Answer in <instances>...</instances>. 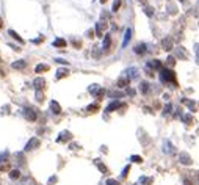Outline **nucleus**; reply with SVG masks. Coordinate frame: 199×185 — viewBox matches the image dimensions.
<instances>
[{"instance_id":"1","label":"nucleus","mask_w":199,"mask_h":185,"mask_svg":"<svg viewBox=\"0 0 199 185\" xmlns=\"http://www.w3.org/2000/svg\"><path fill=\"white\" fill-rule=\"evenodd\" d=\"M160 82L172 83V86H176V74L172 72V69H160Z\"/></svg>"},{"instance_id":"2","label":"nucleus","mask_w":199,"mask_h":185,"mask_svg":"<svg viewBox=\"0 0 199 185\" xmlns=\"http://www.w3.org/2000/svg\"><path fill=\"white\" fill-rule=\"evenodd\" d=\"M22 115H24V118L28 121V122H35V121L38 119V113H36L33 108H30V107L22 110Z\"/></svg>"},{"instance_id":"3","label":"nucleus","mask_w":199,"mask_h":185,"mask_svg":"<svg viewBox=\"0 0 199 185\" xmlns=\"http://www.w3.org/2000/svg\"><path fill=\"white\" fill-rule=\"evenodd\" d=\"M39 144H41V141H39V138H30L28 141H27V144H25V147L24 149L25 151H33V149H36V147H39Z\"/></svg>"},{"instance_id":"4","label":"nucleus","mask_w":199,"mask_h":185,"mask_svg":"<svg viewBox=\"0 0 199 185\" xmlns=\"http://www.w3.org/2000/svg\"><path fill=\"white\" fill-rule=\"evenodd\" d=\"M179 162H180L182 165H187V166H188V165L193 163V160H191V157L188 155L187 152H180V154H179Z\"/></svg>"},{"instance_id":"5","label":"nucleus","mask_w":199,"mask_h":185,"mask_svg":"<svg viewBox=\"0 0 199 185\" xmlns=\"http://www.w3.org/2000/svg\"><path fill=\"white\" fill-rule=\"evenodd\" d=\"M163 152L170 154V155H174V154L177 152V151H176V147L172 146L170 141H163Z\"/></svg>"},{"instance_id":"6","label":"nucleus","mask_w":199,"mask_h":185,"mask_svg":"<svg viewBox=\"0 0 199 185\" xmlns=\"http://www.w3.org/2000/svg\"><path fill=\"white\" fill-rule=\"evenodd\" d=\"M33 86H35L36 91H41V89L46 86V80L42 79V77H38V79L33 80Z\"/></svg>"},{"instance_id":"7","label":"nucleus","mask_w":199,"mask_h":185,"mask_svg":"<svg viewBox=\"0 0 199 185\" xmlns=\"http://www.w3.org/2000/svg\"><path fill=\"white\" fill-rule=\"evenodd\" d=\"M121 107H125V104H121L119 100H113L107 105V112H115V110L121 108Z\"/></svg>"},{"instance_id":"8","label":"nucleus","mask_w":199,"mask_h":185,"mask_svg":"<svg viewBox=\"0 0 199 185\" xmlns=\"http://www.w3.org/2000/svg\"><path fill=\"white\" fill-rule=\"evenodd\" d=\"M72 138L71 132H68V130H63L61 133H60V137L57 138V143H64V141H69Z\"/></svg>"},{"instance_id":"9","label":"nucleus","mask_w":199,"mask_h":185,"mask_svg":"<svg viewBox=\"0 0 199 185\" xmlns=\"http://www.w3.org/2000/svg\"><path fill=\"white\" fill-rule=\"evenodd\" d=\"M107 22H97L96 24V35L97 36H102L104 35V30H107Z\"/></svg>"},{"instance_id":"10","label":"nucleus","mask_w":199,"mask_h":185,"mask_svg":"<svg viewBox=\"0 0 199 185\" xmlns=\"http://www.w3.org/2000/svg\"><path fill=\"white\" fill-rule=\"evenodd\" d=\"M25 66H27V63H25L24 60H17V61H13L11 63V68L16 69V71H22Z\"/></svg>"},{"instance_id":"11","label":"nucleus","mask_w":199,"mask_h":185,"mask_svg":"<svg viewBox=\"0 0 199 185\" xmlns=\"http://www.w3.org/2000/svg\"><path fill=\"white\" fill-rule=\"evenodd\" d=\"M125 77H127L129 80H132V79H138V69L137 68H129L127 71H125Z\"/></svg>"},{"instance_id":"12","label":"nucleus","mask_w":199,"mask_h":185,"mask_svg":"<svg viewBox=\"0 0 199 185\" xmlns=\"http://www.w3.org/2000/svg\"><path fill=\"white\" fill-rule=\"evenodd\" d=\"M94 165H96V166L99 168V171H101L102 174H110V171H108V168L105 166V165L102 163V162H101V160H99V159H96V160H94Z\"/></svg>"},{"instance_id":"13","label":"nucleus","mask_w":199,"mask_h":185,"mask_svg":"<svg viewBox=\"0 0 199 185\" xmlns=\"http://www.w3.org/2000/svg\"><path fill=\"white\" fill-rule=\"evenodd\" d=\"M146 66H149L152 71H160L161 69V63L158 61V60H151V61H149Z\"/></svg>"},{"instance_id":"14","label":"nucleus","mask_w":199,"mask_h":185,"mask_svg":"<svg viewBox=\"0 0 199 185\" xmlns=\"http://www.w3.org/2000/svg\"><path fill=\"white\" fill-rule=\"evenodd\" d=\"M50 110H52V113H55V115H60V113H61V107H60V104L57 100H50Z\"/></svg>"},{"instance_id":"15","label":"nucleus","mask_w":199,"mask_h":185,"mask_svg":"<svg viewBox=\"0 0 199 185\" xmlns=\"http://www.w3.org/2000/svg\"><path fill=\"white\" fill-rule=\"evenodd\" d=\"M110 46H111V36H110V33H107L105 38H104V42H102V49L108 50V49H110Z\"/></svg>"},{"instance_id":"16","label":"nucleus","mask_w":199,"mask_h":185,"mask_svg":"<svg viewBox=\"0 0 199 185\" xmlns=\"http://www.w3.org/2000/svg\"><path fill=\"white\" fill-rule=\"evenodd\" d=\"M146 50H147V49H146V44H144V42H141V44H137V46L133 47V52L138 53V55H143V53H146Z\"/></svg>"},{"instance_id":"17","label":"nucleus","mask_w":199,"mask_h":185,"mask_svg":"<svg viewBox=\"0 0 199 185\" xmlns=\"http://www.w3.org/2000/svg\"><path fill=\"white\" fill-rule=\"evenodd\" d=\"M161 47H163L165 50H171L172 49V39L171 38H165L163 41H161Z\"/></svg>"},{"instance_id":"18","label":"nucleus","mask_w":199,"mask_h":185,"mask_svg":"<svg viewBox=\"0 0 199 185\" xmlns=\"http://www.w3.org/2000/svg\"><path fill=\"white\" fill-rule=\"evenodd\" d=\"M130 38H132V30L127 28V30H125V33H124V41H122V47H125V46L129 44Z\"/></svg>"},{"instance_id":"19","label":"nucleus","mask_w":199,"mask_h":185,"mask_svg":"<svg viewBox=\"0 0 199 185\" xmlns=\"http://www.w3.org/2000/svg\"><path fill=\"white\" fill-rule=\"evenodd\" d=\"M176 55H177V58H180V60H187V52L184 50V47H177Z\"/></svg>"},{"instance_id":"20","label":"nucleus","mask_w":199,"mask_h":185,"mask_svg":"<svg viewBox=\"0 0 199 185\" xmlns=\"http://www.w3.org/2000/svg\"><path fill=\"white\" fill-rule=\"evenodd\" d=\"M46 71H49V65H44V63H39V65L35 68V72H38V74L46 72Z\"/></svg>"},{"instance_id":"21","label":"nucleus","mask_w":199,"mask_h":185,"mask_svg":"<svg viewBox=\"0 0 199 185\" xmlns=\"http://www.w3.org/2000/svg\"><path fill=\"white\" fill-rule=\"evenodd\" d=\"M182 121H184V122L187 124V126H190V124H193V122H194V118L191 116L190 113H187V115L182 116Z\"/></svg>"},{"instance_id":"22","label":"nucleus","mask_w":199,"mask_h":185,"mask_svg":"<svg viewBox=\"0 0 199 185\" xmlns=\"http://www.w3.org/2000/svg\"><path fill=\"white\" fill-rule=\"evenodd\" d=\"M129 82H130V80H129L127 77H121V79L118 80V83H116V85H118L119 88H124V86L129 85Z\"/></svg>"},{"instance_id":"23","label":"nucleus","mask_w":199,"mask_h":185,"mask_svg":"<svg viewBox=\"0 0 199 185\" xmlns=\"http://www.w3.org/2000/svg\"><path fill=\"white\" fill-rule=\"evenodd\" d=\"M152 182H154V179H152V177H146V176H141L140 177V184L141 185H152Z\"/></svg>"},{"instance_id":"24","label":"nucleus","mask_w":199,"mask_h":185,"mask_svg":"<svg viewBox=\"0 0 199 185\" xmlns=\"http://www.w3.org/2000/svg\"><path fill=\"white\" fill-rule=\"evenodd\" d=\"M149 88H151V86H149L147 82H141V83H140V91H141L143 94H147V93H149Z\"/></svg>"},{"instance_id":"25","label":"nucleus","mask_w":199,"mask_h":185,"mask_svg":"<svg viewBox=\"0 0 199 185\" xmlns=\"http://www.w3.org/2000/svg\"><path fill=\"white\" fill-rule=\"evenodd\" d=\"M8 35H9V36H11V38H14V39H16V41H19V42H21V44H24V39H22V38H21V36H19V35H17V33H16V32H14V30H9V32H8Z\"/></svg>"},{"instance_id":"26","label":"nucleus","mask_w":199,"mask_h":185,"mask_svg":"<svg viewBox=\"0 0 199 185\" xmlns=\"http://www.w3.org/2000/svg\"><path fill=\"white\" fill-rule=\"evenodd\" d=\"M182 102H184L185 105H187L188 108L191 110V112H194V110H196V104H194L193 100H188V99H184V100H182Z\"/></svg>"},{"instance_id":"27","label":"nucleus","mask_w":199,"mask_h":185,"mask_svg":"<svg viewBox=\"0 0 199 185\" xmlns=\"http://www.w3.org/2000/svg\"><path fill=\"white\" fill-rule=\"evenodd\" d=\"M54 47H58V49H61V47H66V41L63 38H58L54 41Z\"/></svg>"},{"instance_id":"28","label":"nucleus","mask_w":199,"mask_h":185,"mask_svg":"<svg viewBox=\"0 0 199 185\" xmlns=\"http://www.w3.org/2000/svg\"><path fill=\"white\" fill-rule=\"evenodd\" d=\"M9 177H11L13 180L19 179V177H21V171H19V170H11V171H9Z\"/></svg>"},{"instance_id":"29","label":"nucleus","mask_w":199,"mask_h":185,"mask_svg":"<svg viewBox=\"0 0 199 185\" xmlns=\"http://www.w3.org/2000/svg\"><path fill=\"white\" fill-rule=\"evenodd\" d=\"M69 74V71L66 69V68H63V69H58L57 71V79H63V77H66Z\"/></svg>"},{"instance_id":"30","label":"nucleus","mask_w":199,"mask_h":185,"mask_svg":"<svg viewBox=\"0 0 199 185\" xmlns=\"http://www.w3.org/2000/svg\"><path fill=\"white\" fill-rule=\"evenodd\" d=\"M86 110H88L89 113L97 112V110H99V104H91V105H88V107H86Z\"/></svg>"},{"instance_id":"31","label":"nucleus","mask_w":199,"mask_h":185,"mask_svg":"<svg viewBox=\"0 0 199 185\" xmlns=\"http://www.w3.org/2000/svg\"><path fill=\"white\" fill-rule=\"evenodd\" d=\"M174 65H176V58H174V57H168V58H166V66L174 68Z\"/></svg>"},{"instance_id":"32","label":"nucleus","mask_w":199,"mask_h":185,"mask_svg":"<svg viewBox=\"0 0 199 185\" xmlns=\"http://www.w3.org/2000/svg\"><path fill=\"white\" fill-rule=\"evenodd\" d=\"M94 96L97 97V99H102V97L105 96V89H104V88H99V89H97V93H96Z\"/></svg>"},{"instance_id":"33","label":"nucleus","mask_w":199,"mask_h":185,"mask_svg":"<svg viewBox=\"0 0 199 185\" xmlns=\"http://www.w3.org/2000/svg\"><path fill=\"white\" fill-rule=\"evenodd\" d=\"M130 160H132L133 163H141V162H143V157H140V155H132Z\"/></svg>"},{"instance_id":"34","label":"nucleus","mask_w":199,"mask_h":185,"mask_svg":"<svg viewBox=\"0 0 199 185\" xmlns=\"http://www.w3.org/2000/svg\"><path fill=\"white\" fill-rule=\"evenodd\" d=\"M71 42H72V44H74L75 47H77V49H80V47H82V41H80V39L72 38V39H71Z\"/></svg>"},{"instance_id":"35","label":"nucleus","mask_w":199,"mask_h":185,"mask_svg":"<svg viewBox=\"0 0 199 185\" xmlns=\"http://www.w3.org/2000/svg\"><path fill=\"white\" fill-rule=\"evenodd\" d=\"M144 13L149 16V17H152V16H154V9H152L151 6H146V8H144Z\"/></svg>"},{"instance_id":"36","label":"nucleus","mask_w":199,"mask_h":185,"mask_svg":"<svg viewBox=\"0 0 199 185\" xmlns=\"http://www.w3.org/2000/svg\"><path fill=\"white\" fill-rule=\"evenodd\" d=\"M129 171H130V165H127V166H125L124 170H122V173H121V177H127Z\"/></svg>"},{"instance_id":"37","label":"nucleus","mask_w":199,"mask_h":185,"mask_svg":"<svg viewBox=\"0 0 199 185\" xmlns=\"http://www.w3.org/2000/svg\"><path fill=\"white\" fill-rule=\"evenodd\" d=\"M166 8H168V11H170L171 14H174V13H176V5H172V3H168Z\"/></svg>"},{"instance_id":"38","label":"nucleus","mask_w":199,"mask_h":185,"mask_svg":"<svg viewBox=\"0 0 199 185\" xmlns=\"http://www.w3.org/2000/svg\"><path fill=\"white\" fill-rule=\"evenodd\" d=\"M171 110H172L171 104H166V107H165V110H163V115H170V113H171Z\"/></svg>"},{"instance_id":"39","label":"nucleus","mask_w":199,"mask_h":185,"mask_svg":"<svg viewBox=\"0 0 199 185\" xmlns=\"http://www.w3.org/2000/svg\"><path fill=\"white\" fill-rule=\"evenodd\" d=\"M16 157H17V163H24V154H22V152H17V154H16Z\"/></svg>"},{"instance_id":"40","label":"nucleus","mask_w":199,"mask_h":185,"mask_svg":"<svg viewBox=\"0 0 199 185\" xmlns=\"http://www.w3.org/2000/svg\"><path fill=\"white\" fill-rule=\"evenodd\" d=\"M119 6H121V0H115L113 2V11H118Z\"/></svg>"},{"instance_id":"41","label":"nucleus","mask_w":199,"mask_h":185,"mask_svg":"<svg viewBox=\"0 0 199 185\" xmlns=\"http://www.w3.org/2000/svg\"><path fill=\"white\" fill-rule=\"evenodd\" d=\"M105 185H119L118 180H115V179H108L107 182H105Z\"/></svg>"},{"instance_id":"42","label":"nucleus","mask_w":199,"mask_h":185,"mask_svg":"<svg viewBox=\"0 0 199 185\" xmlns=\"http://www.w3.org/2000/svg\"><path fill=\"white\" fill-rule=\"evenodd\" d=\"M110 96H111V97H122V93H115V91H110Z\"/></svg>"},{"instance_id":"43","label":"nucleus","mask_w":199,"mask_h":185,"mask_svg":"<svg viewBox=\"0 0 199 185\" xmlns=\"http://www.w3.org/2000/svg\"><path fill=\"white\" fill-rule=\"evenodd\" d=\"M55 61L60 63V65H66V66H68V61H66V60H63V58H57Z\"/></svg>"},{"instance_id":"44","label":"nucleus","mask_w":199,"mask_h":185,"mask_svg":"<svg viewBox=\"0 0 199 185\" xmlns=\"http://www.w3.org/2000/svg\"><path fill=\"white\" fill-rule=\"evenodd\" d=\"M36 99H38L39 102H42V99H44V97H42V93H41V91H38V93H36Z\"/></svg>"},{"instance_id":"45","label":"nucleus","mask_w":199,"mask_h":185,"mask_svg":"<svg viewBox=\"0 0 199 185\" xmlns=\"http://www.w3.org/2000/svg\"><path fill=\"white\" fill-rule=\"evenodd\" d=\"M57 180H58V179H57V176H52L50 179H49V184H55Z\"/></svg>"},{"instance_id":"46","label":"nucleus","mask_w":199,"mask_h":185,"mask_svg":"<svg viewBox=\"0 0 199 185\" xmlns=\"http://www.w3.org/2000/svg\"><path fill=\"white\" fill-rule=\"evenodd\" d=\"M127 94H129V96H135V89L129 88V89H127Z\"/></svg>"},{"instance_id":"47","label":"nucleus","mask_w":199,"mask_h":185,"mask_svg":"<svg viewBox=\"0 0 199 185\" xmlns=\"http://www.w3.org/2000/svg\"><path fill=\"white\" fill-rule=\"evenodd\" d=\"M92 55H94L96 58H97V57L101 55V53H99V50H97V49H94V50H92Z\"/></svg>"},{"instance_id":"48","label":"nucleus","mask_w":199,"mask_h":185,"mask_svg":"<svg viewBox=\"0 0 199 185\" xmlns=\"http://www.w3.org/2000/svg\"><path fill=\"white\" fill-rule=\"evenodd\" d=\"M86 36H88V38H92V36H94V32H92V30H89V32L86 33Z\"/></svg>"},{"instance_id":"49","label":"nucleus","mask_w":199,"mask_h":185,"mask_svg":"<svg viewBox=\"0 0 199 185\" xmlns=\"http://www.w3.org/2000/svg\"><path fill=\"white\" fill-rule=\"evenodd\" d=\"M42 39H44V38H42V36H41V38H38V39H33V42H35V44H39V42H41Z\"/></svg>"},{"instance_id":"50","label":"nucleus","mask_w":199,"mask_h":185,"mask_svg":"<svg viewBox=\"0 0 199 185\" xmlns=\"http://www.w3.org/2000/svg\"><path fill=\"white\" fill-rule=\"evenodd\" d=\"M184 185H194L193 182H191V180H188V179H185L184 180Z\"/></svg>"},{"instance_id":"51","label":"nucleus","mask_w":199,"mask_h":185,"mask_svg":"<svg viewBox=\"0 0 199 185\" xmlns=\"http://www.w3.org/2000/svg\"><path fill=\"white\" fill-rule=\"evenodd\" d=\"M194 52L198 53V58H199V44H196V46H194Z\"/></svg>"},{"instance_id":"52","label":"nucleus","mask_w":199,"mask_h":185,"mask_svg":"<svg viewBox=\"0 0 199 185\" xmlns=\"http://www.w3.org/2000/svg\"><path fill=\"white\" fill-rule=\"evenodd\" d=\"M163 99H165V100H170V94L165 93V94H163Z\"/></svg>"},{"instance_id":"53","label":"nucleus","mask_w":199,"mask_h":185,"mask_svg":"<svg viewBox=\"0 0 199 185\" xmlns=\"http://www.w3.org/2000/svg\"><path fill=\"white\" fill-rule=\"evenodd\" d=\"M3 75H5V74H3V71L0 69V77H3Z\"/></svg>"},{"instance_id":"54","label":"nucleus","mask_w":199,"mask_h":185,"mask_svg":"<svg viewBox=\"0 0 199 185\" xmlns=\"http://www.w3.org/2000/svg\"><path fill=\"white\" fill-rule=\"evenodd\" d=\"M3 27V22H2V17H0V28Z\"/></svg>"},{"instance_id":"55","label":"nucleus","mask_w":199,"mask_h":185,"mask_svg":"<svg viewBox=\"0 0 199 185\" xmlns=\"http://www.w3.org/2000/svg\"><path fill=\"white\" fill-rule=\"evenodd\" d=\"M138 2H141V3H146V0H138Z\"/></svg>"},{"instance_id":"56","label":"nucleus","mask_w":199,"mask_h":185,"mask_svg":"<svg viewBox=\"0 0 199 185\" xmlns=\"http://www.w3.org/2000/svg\"><path fill=\"white\" fill-rule=\"evenodd\" d=\"M105 2H107V0H101V3H105Z\"/></svg>"},{"instance_id":"57","label":"nucleus","mask_w":199,"mask_h":185,"mask_svg":"<svg viewBox=\"0 0 199 185\" xmlns=\"http://www.w3.org/2000/svg\"><path fill=\"white\" fill-rule=\"evenodd\" d=\"M198 63H199V58H198Z\"/></svg>"},{"instance_id":"58","label":"nucleus","mask_w":199,"mask_h":185,"mask_svg":"<svg viewBox=\"0 0 199 185\" xmlns=\"http://www.w3.org/2000/svg\"><path fill=\"white\" fill-rule=\"evenodd\" d=\"M0 61H2V60H0Z\"/></svg>"},{"instance_id":"59","label":"nucleus","mask_w":199,"mask_h":185,"mask_svg":"<svg viewBox=\"0 0 199 185\" xmlns=\"http://www.w3.org/2000/svg\"><path fill=\"white\" fill-rule=\"evenodd\" d=\"M133 185H135V184H133Z\"/></svg>"}]
</instances>
